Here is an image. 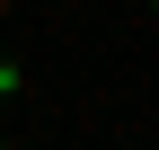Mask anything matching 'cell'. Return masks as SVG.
Returning a JSON list of instances; mask_svg holds the SVG:
<instances>
[{
    "instance_id": "1",
    "label": "cell",
    "mask_w": 159,
    "mask_h": 150,
    "mask_svg": "<svg viewBox=\"0 0 159 150\" xmlns=\"http://www.w3.org/2000/svg\"><path fill=\"white\" fill-rule=\"evenodd\" d=\"M9 97H18V62L0 53V106H9Z\"/></svg>"
},
{
    "instance_id": "2",
    "label": "cell",
    "mask_w": 159,
    "mask_h": 150,
    "mask_svg": "<svg viewBox=\"0 0 159 150\" xmlns=\"http://www.w3.org/2000/svg\"><path fill=\"white\" fill-rule=\"evenodd\" d=\"M0 9H9V0H0Z\"/></svg>"
},
{
    "instance_id": "3",
    "label": "cell",
    "mask_w": 159,
    "mask_h": 150,
    "mask_svg": "<svg viewBox=\"0 0 159 150\" xmlns=\"http://www.w3.org/2000/svg\"><path fill=\"white\" fill-rule=\"evenodd\" d=\"M150 9H159V0H150Z\"/></svg>"
}]
</instances>
